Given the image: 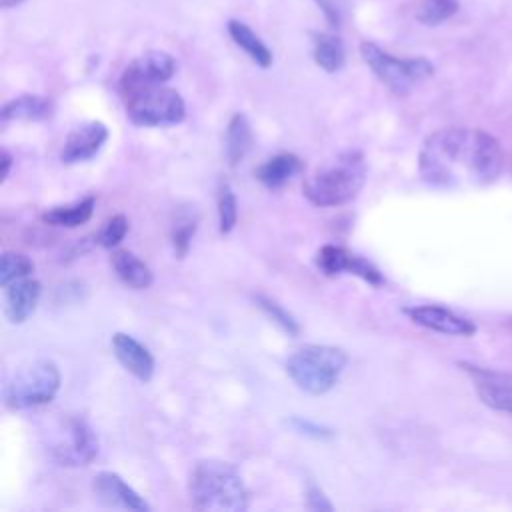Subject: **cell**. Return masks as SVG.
<instances>
[{
	"label": "cell",
	"mask_w": 512,
	"mask_h": 512,
	"mask_svg": "<svg viewBox=\"0 0 512 512\" xmlns=\"http://www.w3.org/2000/svg\"><path fill=\"white\" fill-rule=\"evenodd\" d=\"M20 2H24V0H0V6L2 8H12V6L20 4Z\"/></svg>",
	"instance_id": "33"
},
{
	"label": "cell",
	"mask_w": 512,
	"mask_h": 512,
	"mask_svg": "<svg viewBox=\"0 0 512 512\" xmlns=\"http://www.w3.org/2000/svg\"><path fill=\"white\" fill-rule=\"evenodd\" d=\"M194 232H196V222L194 220L184 218V220L176 222V226L172 228V234H170L176 258H184L188 254V248H190Z\"/></svg>",
	"instance_id": "29"
},
{
	"label": "cell",
	"mask_w": 512,
	"mask_h": 512,
	"mask_svg": "<svg viewBox=\"0 0 512 512\" xmlns=\"http://www.w3.org/2000/svg\"><path fill=\"white\" fill-rule=\"evenodd\" d=\"M254 302H256V306H258L274 324H278L286 334L296 336V334L300 332L298 320H296L282 304H278L274 298H270V296H266V294H254Z\"/></svg>",
	"instance_id": "25"
},
{
	"label": "cell",
	"mask_w": 512,
	"mask_h": 512,
	"mask_svg": "<svg viewBox=\"0 0 512 512\" xmlns=\"http://www.w3.org/2000/svg\"><path fill=\"white\" fill-rule=\"evenodd\" d=\"M228 34L236 42V46H240L252 58V62H256L260 68H268L272 64V52L254 34V30L248 24H244L240 20H230L228 22Z\"/></svg>",
	"instance_id": "22"
},
{
	"label": "cell",
	"mask_w": 512,
	"mask_h": 512,
	"mask_svg": "<svg viewBox=\"0 0 512 512\" xmlns=\"http://www.w3.org/2000/svg\"><path fill=\"white\" fill-rule=\"evenodd\" d=\"M254 144V134L252 126L246 118V114L236 112L226 128V156L230 166H238L246 154L252 150Z\"/></svg>",
	"instance_id": "20"
},
{
	"label": "cell",
	"mask_w": 512,
	"mask_h": 512,
	"mask_svg": "<svg viewBox=\"0 0 512 512\" xmlns=\"http://www.w3.org/2000/svg\"><path fill=\"white\" fill-rule=\"evenodd\" d=\"M366 182L362 152L346 150L320 164L302 184L306 200L320 208H334L352 202Z\"/></svg>",
	"instance_id": "3"
},
{
	"label": "cell",
	"mask_w": 512,
	"mask_h": 512,
	"mask_svg": "<svg viewBox=\"0 0 512 512\" xmlns=\"http://www.w3.org/2000/svg\"><path fill=\"white\" fill-rule=\"evenodd\" d=\"M404 314L418 326L448 336H472L476 326L472 320L436 304H420L404 308Z\"/></svg>",
	"instance_id": "12"
},
{
	"label": "cell",
	"mask_w": 512,
	"mask_h": 512,
	"mask_svg": "<svg viewBox=\"0 0 512 512\" xmlns=\"http://www.w3.org/2000/svg\"><path fill=\"white\" fill-rule=\"evenodd\" d=\"M94 206H96L94 196H86L82 200H76L64 206H52L42 214V222L50 226H60V228H76L92 218Z\"/></svg>",
	"instance_id": "21"
},
{
	"label": "cell",
	"mask_w": 512,
	"mask_h": 512,
	"mask_svg": "<svg viewBox=\"0 0 512 512\" xmlns=\"http://www.w3.org/2000/svg\"><path fill=\"white\" fill-rule=\"evenodd\" d=\"M92 488H94V494L100 500V504H104L108 508L134 510V512L150 510V504L132 486H128L116 472L104 470V472L96 474Z\"/></svg>",
	"instance_id": "13"
},
{
	"label": "cell",
	"mask_w": 512,
	"mask_h": 512,
	"mask_svg": "<svg viewBox=\"0 0 512 512\" xmlns=\"http://www.w3.org/2000/svg\"><path fill=\"white\" fill-rule=\"evenodd\" d=\"M60 370L50 360H34L20 366L4 388V404L10 410H28L54 400L60 390Z\"/></svg>",
	"instance_id": "5"
},
{
	"label": "cell",
	"mask_w": 512,
	"mask_h": 512,
	"mask_svg": "<svg viewBox=\"0 0 512 512\" xmlns=\"http://www.w3.org/2000/svg\"><path fill=\"white\" fill-rule=\"evenodd\" d=\"M98 454V438L92 426L80 416H66L54 442L50 446V456L58 466L66 468H80L88 466Z\"/></svg>",
	"instance_id": "8"
},
{
	"label": "cell",
	"mask_w": 512,
	"mask_h": 512,
	"mask_svg": "<svg viewBox=\"0 0 512 512\" xmlns=\"http://www.w3.org/2000/svg\"><path fill=\"white\" fill-rule=\"evenodd\" d=\"M316 266L326 276H336V274L346 272V274H354V276L362 278L364 282H368L372 286L384 284L382 272L370 260H366L342 246H336V244H324L318 250Z\"/></svg>",
	"instance_id": "10"
},
{
	"label": "cell",
	"mask_w": 512,
	"mask_h": 512,
	"mask_svg": "<svg viewBox=\"0 0 512 512\" xmlns=\"http://www.w3.org/2000/svg\"><path fill=\"white\" fill-rule=\"evenodd\" d=\"M126 232H128V220H126V216H124V214H114V216H110V218L102 224V228L98 230L96 242H98L102 248L112 250V248H116V246L124 240Z\"/></svg>",
	"instance_id": "28"
},
{
	"label": "cell",
	"mask_w": 512,
	"mask_h": 512,
	"mask_svg": "<svg viewBox=\"0 0 512 512\" xmlns=\"http://www.w3.org/2000/svg\"><path fill=\"white\" fill-rule=\"evenodd\" d=\"M458 12V0H422L416 8V20L426 26L446 22Z\"/></svg>",
	"instance_id": "26"
},
{
	"label": "cell",
	"mask_w": 512,
	"mask_h": 512,
	"mask_svg": "<svg viewBox=\"0 0 512 512\" xmlns=\"http://www.w3.org/2000/svg\"><path fill=\"white\" fill-rule=\"evenodd\" d=\"M108 136H110V132L104 122H100V120L82 122L68 132L62 152H60V160L64 164L86 162L102 150Z\"/></svg>",
	"instance_id": "11"
},
{
	"label": "cell",
	"mask_w": 512,
	"mask_h": 512,
	"mask_svg": "<svg viewBox=\"0 0 512 512\" xmlns=\"http://www.w3.org/2000/svg\"><path fill=\"white\" fill-rule=\"evenodd\" d=\"M0 162H2V176H0V182L4 184V182L8 180V176H10V168H12V164H14V160H12V156H10V152H8V150H2V154H0Z\"/></svg>",
	"instance_id": "32"
},
{
	"label": "cell",
	"mask_w": 512,
	"mask_h": 512,
	"mask_svg": "<svg viewBox=\"0 0 512 512\" xmlns=\"http://www.w3.org/2000/svg\"><path fill=\"white\" fill-rule=\"evenodd\" d=\"M238 222V202L230 184L222 182L218 190V230L220 234H230Z\"/></svg>",
	"instance_id": "27"
},
{
	"label": "cell",
	"mask_w": 512,
	"mask_h": 512,
	"mask_svg": "<svg viewBox=\"0 0 512 512\" xmlns=\"http://www.w3.org/2000/svg\"><path fill=\"white\" fill-rule=\"evenodd\" d=\"M306 506L312 508V510H334L332 502L328 500V496L314 484L308 486V492H306Z\"/></svg>",
	"instance_id": "30"
},
{
	"label": "cell",
	"mask_w": 512,
	"mask_h": 512,
	"mask_svg": "<svg viewBox=\"0 0 512 512\" xmlns=\"http://www.w3.org/2000/svg\"><path fill=\"white\" fill-rule=\"evenodd\" d=\"M504 168L500 142L482 130L444 128L432 132L418 154L424 182L452 188L462 184H490Z\"/></svg>",
	"instance_id": "1"
},
{
	"label": "cell",
	"mask_w": 512,
	"mask_h": 512,
	"mask_svg": "<svg viewBox=\"0 0 512 512\" xmlns=\"http://www.w3.org/2000/svg\"><path fill=\"white\" fill-rule=\"evenodd\" d=\"M188 496L196 510L244 512L248 508V488L232 462L206 458L198 460L190 472Z\"/></svg>",
	"instance_id": "2"
},
{
	"label": "cell",
	"mask_w": 512,
	"mask_h": 512,
	"mask_svg": "<svg viewBox=\"0 0 512 512\" xmlns=\"http://www.w3.org/2000/svg\"><path fill=\"white\" fill-rule=\"evenodd\" d=\"M52 114H54V102L38 94H24V96L12 98L0 110L2 122H10V120L42 122V120H48Z\"/></svg>",
	"instance_id": "17"
},
{
	"label": "cell",
	"mask_w": 512,
	"mask_h": 512,
	"mask_svg": "<svg viewBox=\"0 0 512 512\" xmlns=\"http://www.w3.org/2000/svg\"><path fill=\"white\" fill-rule=\"evenodd\" d=\"M322 12L326 14V20L332 24V26H338L340 20H342V10L338 6L336 0H318Z\"/></svg>",
	"instance_id": "31"
},
{
	"label": "cell",
	"mask_w": 512,
	"mask_h": 512,
	"mask_svg": "<svg viewBox=\"0 0 512 512\" xmlns=\"http://www.w3.org/2000/svg\"><path fill=\"white\" fill-rule=\"evenodd\" d=\"M302 168H304V162L296 154L280 152L268 158L266 162H262L254 174L262 186L276 190V188H282L286 182H290L298 172H302Z\"/></svg>",
	"instance_id": "18"
},
{
	"label": "cell",
	"mask_w": 512,
	"mask_h": 512,
	"mask_svg": "<svg viewBox=\"0 0 512 512\" xmlns=\"http://www.w3.org/2000/svg\"><path fill=\"white\" fill-rule=\"evenodd\" d=\"M126 116L136 126H172L184 120V98L164 84L138 90L124 98Z\"/></svg>",
	"instance_id": "7"
},
{
	"label": "cell",
	"mask_w": 512,
	"mask_h": 512,
	"mask_svg": "<svg viewBox=\"0 0 512 512\" xmlns=\"http://www.w3.org/2000/svg\"><path fill=\"white\" fill-rule=\"evenodd\" d=\"M42 286L34 278H20L16 282H10L4 286V314L12 324H22L26 322L40 300Z\"/></svg>",
	"instance_id": "15"
},
{
	"label": "cell",
	"mask_w": 512,
	"mask_h": 512,
	"mask_svg": "<svg viewBox=\"0 0 512 512\" xmlns=\"http://www.w3.org/2000/svg\"><path fill=\"white\" fill-rule=\"evenodd\" d=\"M176 72V60L160 50H152L146 52L138 58H134L122 72L120 76V94L122 98L150 88V86H158L168 82Z\"/></svg>",
	"instance_id": "9"
},
{
	"label": "cell",
	"mask_w": 512,
	"mask_h": 512,
	"mask_svg": "<svg viewBox=\"0 0 512 512\" xmlns=\"http://www.w3.org/2000/svg\"><path fill=\"white\" fill-rule=\"evenodd\" d=\"M34 272V262L22 252H4L0 260V286H8Z\"/></svg>",
	"instance_id": "24"
},
{
	"label": "cell",
	"mask_w": 512,
	"mask_h": 512,
	"mask_svg": "<svg viewBox=\"0 0 512 512\" xmlns=\"http://www.w3.org/2000/svg\"><path fill=\"white\" fill-rule=\"evenodd\" d=\"M112 350L116 360L122 364L126 372H130L136 380L148 382L154 374V356L150 350L140 344L134 336L126 332L112 334Z\"/></svg>",
	"instance_id": "14"
},
{
	"label": "cell",
	"mask_w": 512,
	"mask_h": 512,
	"mask_svg": "<svg viewBox=\"0 0 512 512\" xmlns=\"http://www.w3.org/2000/svg\"><path fill=\"white\" fill-rule=\"evenodd\" d=\"M110 262L116 276L134 290H146L154 282V274L150 266L130 250H124V248L114 250L110 256Z\"/></svg>",
	"instance_id": "19"
},
{
	"label": "cell",
	"mask_w": 512,
	"mask_h": 512,
	"mask_svg": "<svg viewBox=\"0 0 512 512\" xmlns=\"http://www.w3.org/2000/svg\"><path fill=\"white\" fill-rule=\"evenodd\" d=\"M348 364L344 348L330 344H304L286 358V374L306 394L320 396L332 390Z\"/></svg>",
	"instance_id": "4"
},
{
	"label": "cell",
	"mask_w": 512,
	"mask_h": 512,
	"mask_svg": "<svg viewBox=\"0 0 512 512\" xmlns=\"http://www.w3.org/2000/svg\"><path fill=\"white\" fill-rule=\"evenodd\" d=\"M314 62L326 70L336 72L344 66V46L342 40L334 34H316L314 36Z\"/></svg>",
	"instance_id": "23"
},
{
	"label": "cell",
	"mask_w": 512,
	"mask_h": 512,
	"mask_svg": "<svg viewBox=\"0 0 512 512\" xmlns=\"http://www.w3.org/2000/svg\"><path fill=\"white\" fill-rule=\"evenodd\" d=\"M464 368L472 374L476 382V392L486 406L512 414V378L476 366L464 364Z\"/></svg>",
	"instance_id": "16"
},
{
	"label": "cell",
	"mask_w": 512,
	"mask_h": 512,
	"mask_svg": "<svg viewBox=\"0 0 512 512\" xmlns=\"http://www.w3.org/2000/svg\"><path fill=\"white\" fill-rule=\"evenodd\" d=\"M360 54L374 76L398 96L408 94L420 80L434 72L432 62L426 58H396L372 42H362Z\"/></svg>",
	"instance_id": "6"
}]
</instances>
